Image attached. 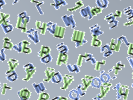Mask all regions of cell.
Here are the masks:
<instances>
[{
    "instance_id": "obj_28",
    "label": "cell",
    "mask_w": 133,
    "mask_h": 100,
    "mask_svg": "<svg viewBox=\"0 0 133 100\" xmlns=\"http://www.w3.org/2000/svg\"><path fill=\"white\" fill-rule=\"evenodd\" d=\"M84 5L83 3V2L82 1H78V2H76V7L72 8H71V9H68L67 10L68 11H75V10H76L77 9H79V8L83 7Z\"/></svg>"
},
{
    "instance_id": "obj_6",
    "label": "cell",
    "mask_w": 133,
    "mask_h": 100,
    "mask_svg": "<svg viewBox=\"0 0 133 100\" xmlns=\"http://www.w3.org/2000/svg\"><path fill=\"white\" fill-rule=\"evenodd\" d=\"M80 14L83 17H88L89 20H91L93 17V16L92 15L91 13V8L90 6H87L85 8L82 9Z\"/></svg>"
},
{
    "instance_id": "obj_15",
    "label": "cell",
    "mask_w": 133,
    "mask_h": 100,
    "mask_svg": "<svg viewBox=\"0 0 133 100\" xmlns=\"http://www.w3.org/2000/svg\"><path fill=\"white\" fill-rule=\"evenodd\" d=\"M63 80V77L60 74V72H58L56 74H54L52 77V83H58Z\"/></svg>"
},
{
    "instance_id": "obj_13",
    "label": "cell",
    "mask_w": 133,
    "mask_h": 100,
    "mask_svg": "<svg viewBox=\"0 0 133 100\" xmlns=\"http://www.w3.org/2000/svg\"><path fill=\"white\" fill-rule=\"evenodd\" d=\"M21 99H28L31 96V92L27 89H23L18 92Z\"/></svg>"
},
{
    "instance_id": "obj_35",
    "label": "cell",
    "mask_w": 133,
    "mask_h": 100,
    "mask_svg": "<svg viewBox=\"0 0 133 100\" xmlns=\"http://www.w3.org/2000/svg\"><path fill=\"white\" fill-rule=\"evenodd\" d=\"M104 64H105V61H102V62H99L98 64H97L95 70H99V69H100V68H100V65H104Z\"/></svg>"
},
{
    "instance_id": "obj_4",
    "label": "cell",
    "mask_w": 133,
    "mask_h": 100,
    "mask_svg": "<svg viewBox=\"0 0 133 100\" xmlns=\"http://www.w3.org/2000/svg\"><path fill=\"white\" fill-rule=\"evenodd\" d=\"M27 35L29 38L31 39L35 44H37L40 42L38 32L35 29H31L27 32Z\"/></svg>"
},
{
    "instance_id": "obj_1",
    "label": "cell",
    "mask_w": 133,
    "mask_h": 100,
    "mask_svg": "<svg viewBox=\"0 0 133 100\" xmlns=\"http://www.w3.org/2000/svg\"><path fill=\"white\" fill-rule=\"evenodd\" d=\"M85 33L83 32H79L75 31L72 38V40L76 43V48H78L81 45H83L87 42V41L84 39Z\"/></svg>"
},
{
    "instance_id": "obj_9",
    "label": "cell",
    "mask_w": 133,
    "mask_h": 100,
    "mask_svg": "<svg viewBox=\"0 0 133 100\" xmlns=\"http://www.w3.org/2000/svg\"><path fill=\"white\" fill-rule=\"evenodd\" d=\"M90 31L93 34V36H99L102 34H103V32L100 30V26L98 25H95L94 26L91 27L90 28Z\"/></svg>"
},
{
    "instance_id": "obj_37",
    "label": "cell",
    "mask_w": 133,
    "mask_h": 100,
    "mask_svg": "<svg viewBox=\"0 0 133 100\" xmlns=\"http://www.w3.org/2000/svg\"><path fill=\"white\" fill-rule=\"evenodd\" d=\"M127 59H128V60L129 61V63H130V64L132 68V59L131 58H130V57L127 58Z\"/></svg>"
},
{
    "instance_id": "obj_23",
    "label": "cell",
    "mask_w": 133,
    "mask_h": 100,
    "mask_svg": "<svg viewBox=\"0 0 133 100\" xmlns=\"http://www.w3.org/2000/svg\"><path fill=\"white\" fill-rule=\"evenodd\" d=\"M67 68L69 71L71 72H76L78 73L80 71V70L78 68L77 65H71L69 64L67 65Z\"/></svg>"
},
{
    "instance_id": "obj_38",
    "label": "cell",
    "mask_w": 133,
    "mask_h": 100,
    "mask_svg": "<svg viewBox=\"0 0 133 100\" xmlns=\"http://www.w3.org/2000/svg\"><path fill=\"white\" fill-rule=\"evenodd\" d=\"M116 14H114V16H119V17H121V15H122V13L120 11H116Z\"/></svg>"
},
{
    "instance_id": "obj_21",
    "label": "cell",
    "mask_w": 133,
    "mask_h": 100,
    "mask_svg": "<svg viewBox=\"0 0 133 100\" xmlns=\"http://www.w3.org/2000/svg\"><path fill=\"white\" fill-rule=\"evenodd\" d=\"M69 97L71 99H79V94L77 90L74 89L72 90L69 93Z\"/></svg>"
},
{
    "instance_id": "obj_12",
    "label": "cell",
    "mask_w": 133,
    "mask_h": 100,
    "mask_svg": "<svg viewBox=\"0 0 133 100\" xmlns=\"http://www.w3.org/2000/svg\"><path fill=\"white\" fill-rule=\"evenodd\" d=\"M54 3V4H51V5H53L54 7L55 8L56 10H58L60 8L61 5L63 6H65L66 5H67L68 3L65 0H53Z\"/></svg>"
},
{
    "instance_id": "obj_18",
    "label": "cell",
    "mask_w": 133,
    "mask_h": 100,
    "mask_svg": "<svg viewBox=\"0 0 133 100\" xmlns=\"http://www.w3.org/2000/svg\"><path fill=\"white\" fill-rule=\"evenodd\" d=\"M47 25V29L49 31L51 34H54V31H55L56 27L57 26L56 23H54L52 22H48Z\"/></svg>"
},
{
    "instance_id": "obj_30",
    "label": "cell",
    "mask_w": 133,
    "mask_h": 100,
    "mask_svg": "<svg viewBox=\"0 0 133 100\" xmlns=\"http://www.w3.org/2000/svg\"><path fill=\"white\" fill-rule=\"evenodd\" d=\"M105 19H106V20L109 22H110L113 20H115V16L113 14V13H111L110 14L108 15L105 17Z\"/></svg>"
},
{
    "instance_id": "obj_22",
    "label": "cell",
    "mask_w": 133,
    "mask_h": 100,
    "mask_svg": "<svg viewBox=\"0 0 133 100\" xmlns=\"http://www.w3.org/2000/svg\"><path fill=\"white\" fill-rule=\"evenodd\" d=\"M101 79L103 83H107L110 79V77L108 74L104 73V71H103L102 73L101 74Z\"/></svg>"
},
{
    "instance_id": "obj_24",
    "label": "cell",
    "mask_w": 133,
    "mask_h": 100,
    "mask_svg": "<svg viewBox=\"0 0 133 100\" xmlns=\"http://www.w3.org/2000/svg\"><path fill=\"white\" fill-rule=\"evenodd\" d=\"M46 23H44V22H40V21H37V22H36V26L37 27V28L39 29H40V30H41V34H45V32L46 31L45 29H44L46 27Z\"/></svg>"
},
{
    "instance_id": "obj_14",
    "label": "cell",
    "mask_w": 133,
    "mask_h": 100,
    "mask_svg": "<svg viewBox=\"0 0 133 100\" xmlns=\"http://www.w3.org/2000/svg\"><path fill=\"white\" fill-rule=\"evenodd\" d=\"M51 49L45 46H42V48L40 51L38 52V56L41 57H44V56L47 55L48 54H50Z\"/></svg>"
},
{
    "instance_id": "obj_20",
    "label": "cell",
    "mask_w": 133,
    "mask_h": 100,
    "mask_svg": "<svg viewBox=\"0 0 133 100\" xmlns=\"http://www.w3.org/2000/svg\"><path fill=\"white\" fill-rule=\"evenodd\" d=\"M46 76H47V78L45 79L46 82H48V81H49L51 79V78L52 77L53 75L54 74V69H51L48 68L45 71Z\"/></svg>"
},
{
    "instance_id": "obj_5",
    "label": "cell",
    "mask_w": 133,
    "mask_h": 100,
    "mask_svg": "<svg viewBox=\"0 0 133 100\" xmlns=\"http://www.w3.org/2000/svg\"><path fill=\"white\" fill-rule=\"evenodd\" d=\"M23 68L25 69L28 74L27 76V79H26L25 80L28 81L29 79H31V78L33 76V75L35 72V68L33 66V65L32 64H27Z\"/></svg>"
},
{
    "instance_id": "obj_34",
    "label": "cell",
    "mask_w": 133,
    "mask_h": 100,
    "mask_svg": "<svg viewBox=\"0 0 133 100\" xmlns=\"http://www.w3.org/2000/svg\"><path fill=\"white\" fill-rule=\"evenodd\" d=\"M49 97H50V96L48 94H45L44 93V94H41V95L40 97V99H48V98H49Z\"/></svg>"
},
{
    "instance_id": "obj_39",
    "label": "cell",
    "mask_w": 133,
    "mask_h": 100,
    "mask_svg": "<svg viewBox=\"0 0 133 100\" xmlns=\"http://www.w3.org/2000/svg\"><path fill=\"white\" fill-rule=\"evenodd\" d=\"M18 1H19V0H15L14 2V3H13V4H15V3H17V2H18Z\"/></svg>"
},
{
    "instance_id": "obj_27",
    "label": "cell",
    "mask_w": 133,
    "mask_h": 100,
    "mask_svg": "<svg viewBox=\"0 0 133 100\" xmlns=\"http://www.w3.org/2000/svg\"><path fill=\"white\" fill-rule=\"evenodd\" d=\"M94 36V39H92V43L91 45L96 46V47L100 46L102 45L101 41L96 38L97 36Z\"/></svg>"
},
{
    "instance_id": "obj_16",
    "label": "cell",
    "mask_w": 133,
    "mask_h": 100,
    "mask_svg": "<svg viewBox=\"0 0 133 100\" xmlns=\"http://www.w3.org/2000/svg\"><path fill=\"white\" fill-rule=\"evenodd\" d=\"M33 85L35 90V91L37 92V94H39L40 92L44 91L46 90V88L45 87L44 84L43 83H39V84H36L35 83L33 84Z\"/></svg>"
},
{
    "instance_id": "obj_7",
    "label": "cell",
    "mask_w": 133,
    "mask_h": 100,
    "mask_svg": "<svg viewBox=\"0 0 133 100\" xmlns=\"http://www.w3.org/2000/svg\"><path fill=\"white\" fill-rule=\"evenodd\" d=\"M74 80L73 76L69 75H65L64 77V86L61 88L62 89H66L69 86V85L72 83V81Z\"/></svg>"
},
{
    "instance_id": "obj_26",
    "label": "cell",
    "mask_w": 133,
    "mask_h": 100,
    "mask_svg": "<svg viewBox=\"0 0 133 100\" xmlns=\"http://www.w3.org/2000/svg\"><path fill=\"white\" fill-rule=\"evenodd\" d=\"M52 58L51 55L48 54L47 55L44 56L43 58H42L40 59V61L41 63H44V64H47L48 63L51 62L52 61Z\"/></svg>"
},
{
    "instance_id": "obj_11",
    "label": "cell",
    "mask_w": 133,
    "mask_h": 100,
    "mask_svg": "<svg viewBox=\"0 0 133 100\" xmlns=\"http://www.w3.org/2000/svg\"><path fill=\"white\" fill-rule=\"evenodd\" d=\"M101 53L103 54V56L104 57H108L112 54V52L111 51L110 46H109V45L107 44L101 48Z\"/></svg>"
},
{
    "instance_id": "obj_33",
    "label": "cell",
    "mask_w": 133,
    "mask_h": 100,
    "mask_svg": "<svg viewBox=\"0 0 133 100\" xmlns=\"http://www.w3.org/2000/svg\"><path fill=\"white\" fill-rule=\"evenodd\" d=\"M44 2L43 1V2H39V3L38 4H37V5H36V8H37V9H38V11H39V14H40V15H43V14H44V13H43V10H42L41 9V8H40V5H41V4H44Z\"/></svg>"
},
{
    "instance_id": "obj_3",
    "label": "cell",
    "mask_w": 133,
    "mask_h": 100,
    "mask_svg": "<svg viewBox=\"0 0 133 100\" xmlns=\"http://www.w3.org/2000/svg\"><path fill=\"white\" fill-rule=\"evenodd\" d=\"M62 18L66 26H71L72 28H74L76 27V23L74 19L73 15H71L69 16H68L67 15H65L64 16L62 17Z\"/></svg>"
},
{
    "instance_id": "obj_10",
    "label": "cell",
    "mask_w": 133,
    "mask_h": 100,
    "mask_svg": "<svg viewBox=\"0 0 133 100\" xmlns=\"http://www.w3.org/2000/svg\"><path fill=\"white\" fill-rule=\"evenodd\" d=\"M65 32V28L60 26H57V28L56 27L55 31L54 33V36L55 37L59 38H63Z\"/></svg>"
},
{
    "instance_id": "obj_36",
    "label": "cell",
    "mask_w": 133,
    "mask_h": 100,
    "mask_svg": "<svg viewBox=\"0 0 133 100\" xmlns=\"http://www.w3.org/2000/svg\"><path fill=\"white\" fill-rule=\"evenodd\" d=\"M128 54L129 55H132V44H130L129 48V50L128 51Z\"/></svg>"
},
{
    "instance_id": "obj_31",
    "label": "cell",
    "mask_w": 133,
    "mask_h": 100,
    "mask_svg": "<svg viewBox=\"0 0 133 100\" xmlns=\"http://www.w3.org/2000/svg\"><path fill=\"white\" fill-rule=\"evenodd\" d=\"M109 90V85H104L103 86V90H102V95H103V96H104Z\"/></svg>"
},
{
    "instance_id": "obj_2",
    "label": "cell",
    "mask_w": 133,
    "mask_h": 100,
    "mask_svg": "<svg viewBox=\"0 0 133 100\" xmlns=\"http://www.w3.org/2000/svg\"><path fill=\"white\" fill-rule=\"evenodd\" d=\"M113 89L117 91V99H127L128 94V87L117 84Z\"/></svg>"
},
{
    "instance_id": "obj_32",
    "label": "cell",
    "mask_w": 133,
    "mask_h": 100,
    "mask_svg": "<svg viewBox=\"0 0 133 100\" xmlns=\"http://www.w3.org/2000/svg\"><path fill=\"white\" fill-rule=\"evenodd\" d=\"M17 78V76L15 72H14L13 73H12L11 75L10 76H9V78H8V79H9L10 81H13L15 79H16Z\"/></svg>"
},
{
    "instance_id": "obj_17",
    "label": "cell",
    "mask_w": 133,
    "mask_h": 100,
    "mask_svg": "<svg viewBox=\"0 0 133 100\" xmlns=\"http://www.w3.org/2000/svg\"><path fill=\"white\" fill-rule=\"evenodd\" d=\"M96 3L98 7L101 8H107L109 4L108 0H96Z\"/></svg>"
},
{
    "instance_id": "obj_29",
    "label": "cell",
    "mask_w": 133,
    "mask_h": 100,
    "mask_svg": "<svg viewBox=\"0 0 133 100\" xmlns=\"http://www.w3.org/2000/svg\"><path fill=\"white\" fill-rule=\"evenodd\" d=\"M102 12V10L101 9V8H99V7L94 8V9H92V10H91V13L92 15L93 16L96 15V14H97L101 13Z\"/></svg>"
},
{
    "instance_id": "obj_25",
    "label": "cell",
    "mask_w": 133,
    "mask_h": 100,
    "mask_svg": "<svg viewBox=\"0 0 133 100\" xmlns=\"http://www.w3.org/2000/svg\"><path fill=\"white\" fill-rule=\"evenodd\" d=\"M92 86H94V88H98V89H99L101 86V82L99 78L97 77L92 78Z\"/></svg>"
},
{
    "instance_id": "obj_19",
    "label": "cell",
    "mask_w": 133,
    "mask_h": 100,
    "mask_svg": "<svg viewBox=\"0 0 133 100\" xmlns=\"http://www.w3.org/2000/svg\"><path fill=\"white\" fill-rule=\"evenodd\" d=\"M57 50L59 51L60 53H63V54H65L69 51V48L67 46L65 45L63 43H61L58 45Z\"/></svg>"
},
{
    "instance_id": "obj_8",
    "label": "cell",
    "mask_w": 133,
    "mask_h": 100,
    "mask_svg": "<svg viewBox=\"0 0 133 100\" xmlns=\"http://www.w3.org/2000/svg\"><path fill=\"white\" fill-rule=\"evenodd\" d=\"M68 56L67 55H66L65 54H63V53H60L58 57L57 64L58 65L60 66L62 64H66L68 62Z\"/></svg>"
}]
</instances>
